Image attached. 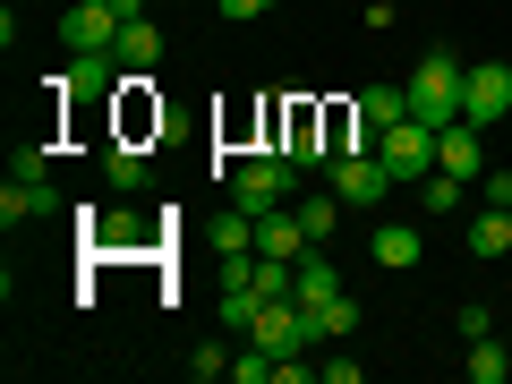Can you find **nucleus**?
Segmentation results:
<instances>
[{
	"mask_svg": "<svg viewBox=\"0 0 512 384\" xmlns=\"http://www.w3.org/2000/svg\"><path fill=\"white\" fill-rule=\"evenodd\" d=\"M461 69H470V60H461L453 43H427V60L410 69V120L419 128H453L461 120Z\"/></svg>",
	"mask_w": 512,
	"mask_h": 384,
	"instance_id": "1",
	"label": "nucleus"
},
{
	"mask_svg": "<svg viewBox=\"0 0 512 384\" xmlns=\"http://www.w3.org/2000/svg\"><path fill=\"white\" fill-rule=\"evenodd\" d=\"M291 154L282 146H265V154H248V163L231 171V205H248V214H274V205H291Z\"/></svg>",
	"mask_w": 512,
	"mask_h": 384,
	"instance_id": "2",
	"label": "nucleus"
},
{
	"mask_svg": "<svg viewBox=\"0 0 512 384\" xmlns=\"http://www.w3.org/2000/svg\"><path fill=\"white\" fill-rule=\"evenodd\" d=\"M461 120H470V128L512 120V69H504V60H478V69H461Z\"/></svg>",
	"mask_w": 512,
	"mask_h": 384,
	"instance_id": "3",
	"label": "nucleus"
},
{
	"mask_svg": "<svg viewBox=\"0 0 512 384\" xmlns=\"http://www.w3.org/2000/svg\"><path fill=\"white\" fill-rule=\"evenodd\" d=\"M376 163L393 171V188L402 180H427V171H436V128H419V120H393L376 137Z\"/></svg>",
	"mask_w": 512,
	"mask_h": 384,
	"instance_id": "4",
	"label": "nucleus"
},
{
	"mask_svg": "<svg viewBox=\"0 0 512 384\" xmlns=\"http://www.w3.org/2000/svg\"><path fill=\"white\" fill-rule=\"evenodd\" d=\"M384 188H393V171L376 163V146H350V154H333V197H342V205H359V214H367V205H376Z\"/></svg>",
	"mask_w": 512,
	"mask_h": 384,
	"instance_id": "5",
	"label": "nucleus"
},
{
	"mask_svg": "<svg viewBox=\"0 0 512 384\" xmlns=\"http://www.w3.org/2000/svg\"><path fill=\"white\" fill-rule=\"evenodd\" d=\"M60 43H69V52H111V43H120V9H111V0H77L69 18H60Z\"/></svg>",
	"mask_w": 512,
	"mask_h": 384,
	"instance_id": "6",
	"label": "nucleus"
},
{
	"mask_svg": "<svg viewBox=\"0 0 512 384\" xmlns=\"http://www.w3.org/2000/svg\"><path fill=\"white\" fill-rule=\"evenodd\" d=\"M436 171H453V180H478V171H487V128H470V120L436 128Z\"/></svg>",
	"mask_w": 512,
	"mask_h": 384,
	"instance_id": "7",
	"label": "nucleus"
},
{
	"mask_svg": "<svg viewBox=\"0 0 512 384\" xmlns=\"http://www.w3.org/2000/svg\"><path fill=\"white\" fill-rule=\"evenodd\" d=\"M316 239H308V222H299V205H274V214H256V256H308Z\"/></svg>",
	"mask_w": 512,
	"mask_h": 384,
	"instance_id": "8",
	"label": "nucleus"
},
{
	"mask_svg": "<svg viewBox=\"0 0 512 384\" xmlns=\"http://www.w3.org/2000/svg\"><path fill=\"white\" fill-rule=\"evenodd\" d=\"M111 52H120L128 77H154V60H163V26H154V18H120V43H111Z\"/></svg>",
	"mask_w": 512,
	"mask_h": 384,
	"instance_id": "9",
	"label": "nucleus"
},
{
	"mask_svg": "<svg viewBox=\"0 0 512 384\" xmlns=\"http://www.w3.org/2000/svg\"><path fill=\"white\" fill-rule=\"evenodd\" d=\"M367 248H376L384 274H410V265L427 256V239H419V222H376V239H367Z\"/></svg>",
	"mask_w": 512,
	"mask_h": 384,
	"instance_id": "10",
	"label": "nucleus"
},
{
	"mask_svg": "<svg viewBox=\"0 0 512 384\" xmlns=\"http://www.w3.org/2000/svg\"><path fill=\"white\" fill-rule=\"evenodd\" d=\"M291 299H299V308H325V299H342V265H333L325 248H308V256H299V282H291Z\"/></svg>",
	"mask_w": 512,
	"mask_h": 384,
	"instance_id": "11",
	"label": "nucleus"
},
{
	"mask_svg": "<svg viewBox=\"0 0 512 384\" xmlns=\"http://www.w3.org/2000/svg\"><path fill=\"white\" fill-rule=\"evenodd\" d=\"M359 120L376 128V137H384L393 120H410V86H359Z\"/></svg>",
	"mask_w": 512,
	"mask_h": 384,
	"instance_id": "12",
	"label": "nucleus"
},
{
	"mask_svg": "<svg viewBox=\"0 0 512 384\" xmlns=\"http://www.w3.org/2000/svg\"><path fill=\"white\" fill-rule=\"evenodd\" d=\"M512 248V205H478L470 214V256H504Z\"/></svg>",
	"mask_w": 512,
	"mask_h": 384,
	"instance_id": "13",
	"label": "nucleus"
},
{
	"mask_svg": "<svg viewBox=\"0 0 512 384\" xmlns=\"http://www.w3.org/2000/svg\"><path fill=\"white\" fill-rule=\"evenodd\" d=\"M461 367H470V384H504L512 376V342H504V333H478Z\"/></svg>",
	"mask_w": 512,
	"mask_h": 384,
	"instance_id": "14",
	"label": "nucleus"
},
{
	"mask_svg": "<svg viewBox=\"0 0 512 384\" xmlns=\"http://www.w3.org/2000/svg\"><path fill=\"white\" fill-rule=\"evenodd\" d=\"M470 188H478V180H453V171H427V180H419V197H427V214H461V205H470Z\"/></svg>",
	"mask_w": 512,
	"mask_h": 384,
	"instance_id": "15",
	"label": "nucleus"
},
{
	"mask_svg": "<svg viewBox=\"0 0 512 384\" xmlns=\"http://www.w3.org/2000/svg\"><path fill=\"white\" fill-rule=\"evenodd\" d=\"M291 205H299V222H308V239H316V248H325V239L342 231V197H333V188H325V197H291Z\"/></svg>",
	"mask_w": 512,
	"mask_h": 384,
	"instance_id": "16",
	"label": "nucleus"
},
{
	"mask_svg": "<svg viewBox=\"0 0 512 384\" xmlns=\"http://www.w3.org/2000/svg\"><path fill=\"white\" fill-rule=\"evenodd\" d=\"M274 350H265V342H248V350H231V384H274Z\"/></svg>",
	"mask_w": 512,
	"mask_h": 384,
	"instance_id": "17",
	"label": "nucleus"
},
{
	"mask_svg": "<svg viewBox=\"0 0 512 384\" xmlns=\"http://www.w3.org/2000/svg\"><path fill=\"white\" fill-rule=\"evenodd\" d=\"M111 188H120V197H128V188H146V154H137V146H111Z\"/></svg>",
	"mask_w": 512,
	"mask_h": 384,
	"instance_id": "18",
	"label": "nucleus"
},
{
	"mask_svg": "<svg viewBox=\"0 0 512 384\" xmlns=\"http://www.w3.org/2000/svg\"><path fill=\"white\" fill-rule=\"evenodd\" d=\"M316 325H325V342H342V333H359V299H325V308H316Z\"/></svg>",
	"mask_w": 512,
	"mask_h": 384,
	"instance_id": "19",
	"label": "nucleus"
},
{
	"mask_svg": "<svg viewBox=\"0 0 512 384\" xmlns=\"http://www.w3.org/2000/svg\"><path fill=\"white\" fill-rule=\"evenodd\" d=\"M188 376H197V384L231 376V350H222V342H197V350H188Z\"/></svg>",
	"mask_w": 512,
	"mask_h": 384,
	"instance_id": "20",
	"label": "nucleus"
},
{
	"mask_svg": "<svg viewBox=\"0 0 512 384\" xmlns=\"http://www.w3.org/2000/svg\"><path fill=\"white\" fill-rule=\"evenodd\" d=\"M9 180H52V154H43V146H18V171H9Z\"/></svg>",
	"mask_w": 512,
	"mask_h": 384,
	"instance_id": "21",
	"label": "nucleus"
},
{
	"mask_svg": "<svg viewBox=\"0 0 512 384\" xmlns=\"http://www.w3.org/2000/svg\"><path fill=\"white\" fill-rule=\"evenodd\" d=\"M478 205H512V171H478Z\"/></svg>",
	"mask_w": 512,
	"mask_h": 384,
	"instance_id": "22",
	"label": "nucleus"
},
{
	"mask_svg": "<svg viewBox=\"0 0 512 384\" xmlns=\"http://www.w3.org/2000/svg\"><path fill=\"white\" fill-rule=\"evenodd\" d=\"M453 325H461V342H478V333H495V316H487V308H478V299H470V308H461Z\"/></svg>",
	"mask_w": 512,
	"mask_h": 384,
	"instance_id": "23",
	"label": "nucleus"
},
{
	"mask_svg": "<svg viewBox=\"0 0 512 384\" xmlns=\"http://www.w3.org/2000/svg\"><path fill=\"white\" fill-rule=\"evenodd\" d=\"M274 0H222V18H265Z\"/></svg>",
	"mask_w": 512,
	"mask_h": 384,
	"instance_id": "24",
	"label": "nucleus"
},
{
	"mask_svg": "<svg viewBox=\"0 0 512 384\" xmlns=\"http://www.w3.org/2000/svg\"><path fill=\"white\" fill-rule=\"evenodd\" d=\"M111 9H120V18H146V0H111Z\"/></svg>",
	"mask_w": 512,
	"mask_h": 384,
	"instance_id": "25",
	"label": "nucleus"
}]
</instances>
